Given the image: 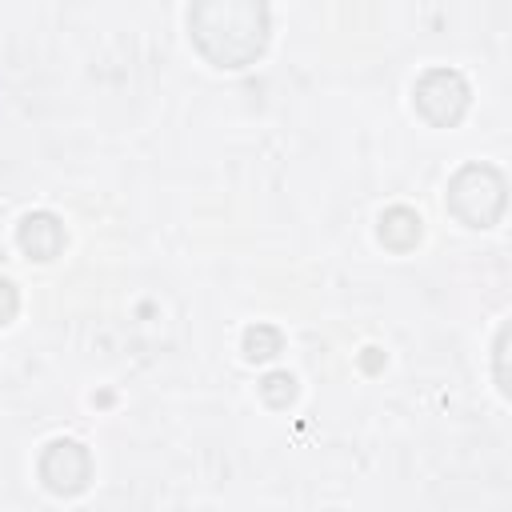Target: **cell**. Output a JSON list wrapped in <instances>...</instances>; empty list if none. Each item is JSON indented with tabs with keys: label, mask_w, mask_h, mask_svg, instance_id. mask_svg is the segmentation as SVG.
Here are the masks:
<instances>
[{
	"label": "cell",
	"mask_w": 512,
	"mask_h": 512,
	"mask_svg": "<svg viewBox=\"0 0 512 512\" xmlns=\"http://www.w3.org/2000/svg\"><path fill=\"white\" fill-rule=\"evenodd\" d=\"M420 216L412 212V208H404V204H396V208H388L384 216H380V244L384 248H392V252H408V248H416L420 244Z\"/></svg>",
	"instance_id": "cell-6"
},
{
	"label": "cell",
	"mask_w": 512,
	"mask_h": 512,
	"mask_svg": "<svg viewBox=\"0 0 512 512\" xmlns=\"http://www.w3.org/2000/svg\"><path fill=\"white\" fill-rule=\"evenodd\" d=\"M468 100H472L468 80H464L456 68H428V72L416 80V88H412L416 112H420L428 124H436V128L460 124L464 112H468Z\"/></svg>",
	"instance_id": "cell-3"
},
{
	"label": "cell",
	"mask_w": 512,
	"mask_h": 512,
	"mask_svg": "<svg viewBox=\"0 0 512 512\" xmlns=\"http://www.w3.org/2000/svg\"><path fill=\"white\" fill-rule=\"evenodd\" d=\"M268 0H192L188 36L216 68H248L268 44Z\"/></svg>",
	"instance_id": "cell-1"
},
{
	"label": "cell",
	"mask_w": 512,
	"mask_h": 512,
	"mask_svg": "<svg viewBox=\"0 0 512 512\" xmlns=\"http://www.w3.org/2000/svg\"><path fill=\"white\" fill-rule=\"evenodd\" d=\"M260 396H264V404H272V408H288V404L296 400V376H288V372H268V376L260 380Z\"/></svg>",
	"instance_id": "cell-8"
},
{
	"label": "cell",
	"mask_w": 512,
	"mask_h": 512,
	"mask_svg": "<svg viewBox=\"0 0 512 512\" xmlns=\"http://www.w3.org/2000/svg\"><path fill=\"white\" fill-rule=\"evenodd\" d=\"M504 176L492 164H464L448 180V212L468 228H492L504 212Z\"/></svg>",
	"instance_id": "cell-2"
},
{
	"label": "cell",
	"mask_w": 512,
	"mask_h": 512,
	"mask_svg": "<svg viewBox=\"0 0 512 512\" xmlns=\"http://www.w3.org/2000/svg\"><path fill=\"white\" fill-rule=\"evenodd\" d=\"M36 468H40L44 488L56 492V496H76L92 480V456H88V448L80 440H68V436L52 440L40 452V464Z\"/></svg>",
	"instance_id": "cell-4"
},
{
	"label": "cell",
	"mask_w": 512,
	"mask_h": 512,
	"mask_svg": "<svg viewBox=\"0 0 512 512\" xmlns=\"http://www.w3.org/2000/svg\"><path fill=\"white\" fill-rule=\"evenodd\" d=\"M280 344H284V336H280V328H272V324H252V328L244 332V356H248V360H272V356L280 352Z\"/></svg>",
	"instance_id": "cell-7"
},
{
	"label": "cell",
	"mask_w": 512,
	"mask_h": 512,
	"mask_svg": "<svg viewBox=\"0 0 512 512\" xmlns=\"http://www.w3.org/2000/svg\"><path fill=\"white\" fill-rule=\"evenodd\" d=\"M16 244L32 260H56L64 252V224L52 212H28L16 228Z\"/></svg>",
	"instance_id": "cell-5"
},
{
	"label": "cell",
	"mask_w": 512,
	"mask_h": 512,
	"mask_svg": "<svg viewBox=\"0 0 512 512\" xmlns=\"http://www.w3.org/2000/svg\"><path fill=\"white\" fill-rule=\"evenodd\" d=\"M16 312H20V292H16V284H12V280H4V276H0V328H4V324H12V320H16Z\"/></svg>",
	"instance_id": "cell-9"
},
{
	"label": "cell",
	"mask_w": 512,
	"mask_h": 512,
	"mask_svg": "<svg viewBox=\"0 0 512 512\" xmlns=\"http://www.w3.org/2000/svg\"><path fill=\"white\" fill-rule=\"evenodd\" d=\"M492 352H496V388L508 396V372H504V356H508V324L496 332V348H492Z\"/></svg>",
	"instance_id": "cell-10"
}]
</instances>
